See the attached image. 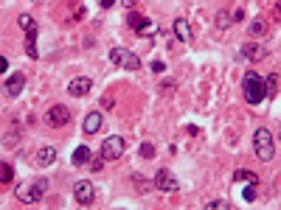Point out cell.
Segmentation results:
<instances>
[{
  "label": "cell",
  "instance_id": "cell-1",
  "mask_svg": "<svg viewBox=\"0 0 281 210\" xmlns=\"http://www.w3.org/2000/svg\"><path fill=\"white\" fill-rule=\"evenodd\" d=\"M242 93H244V101L248 104H262L264 98H267V84H264V78L259 76V73H244V78H242Z\"/></svg>",
  "mask_w": 281,
  "mask_h": 210
},
{
  "label": "cell",
  "instance_id": "cell-2",
  "mask_svg": "<svg viewBox=\"0 0 281 210\" xmlns=\"http://www.w3.org/2000/svg\"><path fill=\"white\" fill-rule=\"evenodd\" d=\"M253 151H256L259 160H273L275 157V143H273V135L264 129V126H259L256 132H253Z\"/></svg>",
  "mask_w": 281,
  "mask_h": 210
},
{
  "label": "cell",
  "instance_id": "cell-3",
  "mask_svg": "<svg viewBox=\"0 0 281 210\" xmlns=\"http://www.w3.org/2000/svg\"><path fill=\"white\" fill-rule=\"evenodd\" d=\"M45 191H48V180H34L28 185H17V199L23 204H34L45 196Z\"/></svg>",
  "mask_w": 281,
  "mask_h": 210
},
{
  "label": "cell",
  "instance_id": "cell-4",
  "mask_svg": "<svg viewBox=\"0 0 281 210\" xmlns=\"http://www.w3.org/2000/svg\"><path fill=\"white\" fill-rule=\"evenodd\" d=\"M110 62L118 67H127V70H140V59L127 48H113L110 51Z\"/></svg>",
  "mask_w": 281,
  "mask_h": 210
},
{
  "label": "cell",
  "instance_id": "cell-5",
  "mask_svg": "<svg viewBox=\"0 0 281 210\" xmlns=\"http://www.w3.org/2000/svg\"><path fill=\"white\" fill-rule=\"evenodd\" d=\"M124 149H127V143H124L121 135H110L101 143V157L104 160H118V157H124Z\"/></svg>",
  "mask_w": 281,
  "mask_h": 210
},
{
  "label": "cell",
  "instance_id": "cell-6",
  "mask_svg": "<svg viewBox=\"0 0 281 210\" xmlns=\"http://www.w3.org/2000/svg\"><path fill=\"white\" fill-rule=\"evenodd\" d=\"M45 120H48V126L59 129V126H65L67 120H71V109H67L65 104H54V107L48 109V115H45Z\"/></svg>",
  "mask_w": 281,
  "mask_h": 210
},
{
  "label": "cell",
  "instance_id": "cell-7",
  "mask_svg": "<svg viewBox=\"0 0 281 210\" xmlns=\"http://www.w3.org/2000/svg\"><path fill=\"white\" fill-rule=\"evenodd\" d=\"M155 188L163 191V193H174L180 185H178V180H174V174H171L169 168H160L158 174H155Z\"/></svg>",
  "mask_w": 281,
  "mask_h": 210
},
{
  "label": "cell",
  "instance_id": "cell-8",
  "mask_svg": "<svg viewBox=\"0 0 281 210\" xmlns=\"http://www.w3.org/2000/svg\"><path fill=\"white\" fill-rule=\"evenodd\" d=\"M74 199L79 204H93V199H96V191H93V185L87 180H79L74 185Z\"/></svg>",
  "mask_w": 281,
  "mask_h": 210
},
{
  "label": "cell",
  "instance_id": "cell-9",
  "mask_svg": "<svg viewBox=\"0 0 281 210\" xmlns=\"http://www.w3.org/2000/svg\"><path fill=\"white\" fill-rule=\"evenodd\" d=\"M90 87H93V81L87 76H79V78H74V81L67 84V93H71V96H87V93H90Z\"/></svg>",
  "mask_w": 281,
  "mask_h": 210
},
{
  "label": "cell",
  "instance_id": "cell-10",
  "mask_svg": "<svg viewBox=\"0 0 281 210\" xmlns=\"http://www.w3.org/2000/svg\"><path fill=\"white\" fill-rule=\"evenodd\" d=\"M23 87H25V76H23V73H12V76L6 78V93H9V96H20Z\"/></svg>",
  "mask_w": 281,
  "mask_h": 210
},
{
  "label": "cell",
  "instance_id": "cell-11",
  "mask_svg": "<svg viewBox=\"0 0 281 210\" xmlns=\"http://www.w3.org/2000/svg\"><path fill=\"white\" fill-rule=\"evenodd\" d=\"M17 25L25 31V34H28V39H37V20L31 17V14H20Z\"/></svg>",
  "mask_w": 281,
  "mask_h": 210
},
{
  "label": "cell",
  "instance_id": "cell-12",
  "mask_svg": "<svg viewBox=\"0 0 281 210\" xmlns=\"http://www.w3.org/2000/svg\"><path fill=\"white\" fill-rule=\"evenodd\" d=\"M101 129V112H87L85 118V135H96Z\"/></svg>",
  "mask_w": 281,
  "mask_h": 210
},
{
  "label": "cell",
  "instance_id": "cell-13",
  "mask_svg": "<svg viewBox=\"0 0 281 210\" xmlns=\"http://www.w3.org/2000/svg\"><path fill=\"white\" fill-rule=\"evenodd\" d=\"M129 28H132V31H138V34H144V31H149V28H152V20L140 17V14H129Z\"/></svg>",
  "mask_w": 281,
  "mask_h": 210
},
{
  "label": "cell",
  "instance_id": "cell-14",
  "mask_svg": "<svg viewBox=\"0 0 281 210\" xmlns=\"http://www.w3.org/2000/svg\"><path fill=\"white\" fill-rule=\"evenodd\" d=\"M54 157H56V149L54 146H43V149L37 151V165H51V162H54Z\"/></svg>",
  "mask_w": 281,
  "mask_h": 210
},
{
  "label": "cell",
  "instance_id": "cell-15",
  "mask_svg": "<svg viewBox=\"0 0 281 210\" xmlns=\"http://www.w3.org/2000/svg\"><path fill=\"white\" fill-rule=\"evenodd\" d=\"M174 34H178L180 42H191V28H189V23H186L183 17L174 20Z\"/></svg>",
  "mask_w": 281,
  "mask_h": 210
},
{
  "label": "cell",
  "instance_id": "cell-16",
  "mask_svg": "<svg viewBox=\"0 0 281 210\" xmlns=\"http://www.w3.org/2000/svg\"><path fill=\"white\" fill-rule=\"evenodd\" d=\"M242 56H248V59L259 62V59H264V56H267V51L259 48V45H244V48H242Z\"/></svg>",
  "mask_w": 281,
  "mask_h": 210
},
{
  "label": "cell",
  "instance_id": "cell-17",
  "mask_svg": "<svg viewBox=\"0 0 281 210\" xmlns=\"http://www.w3.org/2000/svg\"><path fill=\"white\" fill-rule=\"evenodd\" d=\"M74 162L76 165H87V162H90V149H87V146H79V149L74 151Z\"/></svg>",
  "mask_w": 281,
  "mask_h": 210
},
{
  "label": "cell",
  "instance_id": "cell-18",
  "mask_svg": "<svg viewBox=\"0 0 281 210\" xmlns=\"http://www.w3.org/2000/svg\"><path fill=\"white\" fill-rule=\"evenodd\" d=\"M233 180H242V182H253V185H259V177L251 174V171H233Z\"/></svg>",
  "mask_w": 281,
  "mask_h": 210
},
{
  "label": "cell",
  "instance_id": "cell-19",
  "mask_svg": "<svg viewBox=\"0 0 281 210\" xmlns=\"http://www.w3.org/2000/svg\"><path fill=\"white\" fill-rule=\"evenodd\" d=\"M0 174H3V185H12V180H14V171H12V165H9V162H3V165H0Z\"/></svg>",
  "mask_w": 281,
  "mask_h": 210
},
{
  "label": "cell",
  "instance_id": "cell-20",
  "mask_svg": "<svg viewBox=\"0 0 281 210\" xmlns=\"http://www.w3.org/2000/svg\"><path fill=\"white\" fill-rule=\"evenodd\" d=\"M264 84H267V96H273V93L278 90V73H270V76L264 78Z\"/></svg>",
  "mask_w": 281,
  "mask_h": 210
},
{
  "label": "cell",
  "instance_id": "cell-21",
  "mask_svg": "<svg viewBox=\"0 0 281 210\" xmlns=\"http://www.w3.org/2000/svg\"><path fill=\"white\" fill-rule=\"evenodd\" d=\"M132 185L138 188L140 193H144V191H149V188H152L155 182H149V180H144V177H138V174H135V177H132Z\"/></svg>",
  "mask_w": 281,
  "mask_h": 210
},
{
  "label": "cell",
  "instance_id": "cell-22",
  "mask_svg": "<svg viewBox=\"0 0 281 210\" xmlns=\"http://www.w3.org/2000/svg\"><path fill=\"white\" fill-rule=\"evenodd\" d=\"M242 199L244 202H253V199H256V185H253V182H248V188L242 191Z\"/></svg>",
  "mask_w": 281,
  "mask_h": 210
},
{
  "label": "cell",
  "instance_id": "cell-23",
  "mask_svg": "<svg viewBox=\"0 0 281 210\" xmlns=\"http://www.w3.org/2000/svg\"><path fill=\"white\" fill-rule=\"evenodd\" d=\"M140 157H144V160H152V157H155V146L152 143H140Z\"/></svg>",
  "mask_w": 281,
  "mask_h": 210
},
{
  "label": "cell",
  "instance_id": "cell-24",
  "mask_svg": "<svg viewBox=\"0 0 281 210\" xmlns=\"http://www.w3.org/2000/svg\"><path fill=\"white\" fill-rule=\"evenodd\" d=\"M264 31H267L264 20H253V25H251V34H253V36H259V34H264Z\"/></svg>",
  "mask_w": 281,
  "mask_h": 210
},
{
  "label": "cell",
  "instance_id": "cell-25",
  "mask_svg": "<svg viewBox=\"0 0 281 210\" xmlns=\"http://www.w3.org/2000/svg\"><path fill=\"white\" fill-rule=\"evenodd\" d=\"M217 20H220V23H217L220 28H228V25H231V14H228V12H220V14H217Z\"/></svg>",
  "mask_w": 281,
  "mask_h": 210
},
{
  "label": "cell",
  "instance_id": "cell-26",
  "mask_svg": "<svg viewBox=\"0 0 281 210\" xmlns=\"http://www.w3.org/2000/svg\"><path fill=\"white\" fill-rule=\"evenodd\" d=\"M205 207H208V210H214V207L225 210V207H231V204H228V202H222V199H217V202H205Z\"/></svg>",
  "mask_w": 281,
  "mask_h": 210
},
{
  "label": "cell",
  "instance_id": "cell-27",
  "mask_svg": "<svg viewBox=\"0 0 281 210\" xmlns=\"http://www.w3.org/2000/svg\"><path fill=\"white\" fill-rule=\"evenodd\" d=\"M25 54H28L31 59H37V48H34V39H28V48H25Z\"/></svg>",
  "mask_w": 281,
  "mask_h": 210
},
{
  "label": "cell",
  "instance_id": "cell-28",
  "mask_svg": "<svg viewBox=\"0 0 281 210\" xmlns=\"http://www.w3.org/2000/svg\"><path fill=\"white\" fill-rule=\"evenodd\" d=\"M149 67H152L155 73H163V70H166V65H163V62H152V65H149Z\"/></svg>",
  "mask_w": 281,
  "mask_h": 210
},
{
  "label": "cell",
  "instance_id": "cell-29",
  "mask_svg": "<svg viewBox=\"0 0 281 210\" xmlns=\"http://www.w3.org/2000/svg\"><path fill=\"white\" fill-rule=\"evenodd\" d=\"M98 3H101V9H110L113 3H116V0H98Z\"/></svg>",
  "mask_w": 281,
  "mask_h": 210
},
{
  "label": "cell",
  "instance_id": "cell-30",
  "mask_svg": "<svg viewBox=\"0 0 281 210\" xmlns=\"http://www.w3.org/2000/svg\"><path fill=\"white\" fill-rule=\"evenodd\" d=\"M124 6H135V3H138V0H121Z\"/></svg>",
  "mask_w": 281,
  "mask_h": 210
},
{
  "label": "cell",
  "instance_id": "cell-31",
  "mask_svg": "<svg viewBox=\"0 0 281 210\" xmlns=\"http://www.w3.org/2000/svg\"><path fill=\"white\" fill-rule=\"evenodd\" d=\"M275 14H278V17H281V3H278V6H275Z\"/></svg>",
  "mask_w": 281,
  "mask_h": 210
},
{
  "label": "cell",
  "instance_id": "cell-32",
  "mask_svg": "<svg viewBox=\"0 0 281 210\" xmlns=\"http://www.w3.org/2000/svg\"><path fill=\"white\" fill-rule=\"evenodd\" d=\"M31 3H37V0H31Z\"/></svg>",
  "mask_w": 281,
  "mask_h": 210
}]
</instances>
